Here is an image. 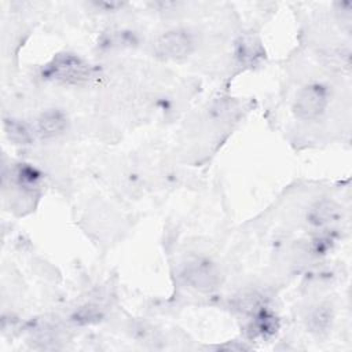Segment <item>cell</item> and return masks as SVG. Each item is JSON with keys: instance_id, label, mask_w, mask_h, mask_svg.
<instances>
[{"instance_id": "7a4b0ae2", "label": "cell", "mask_w": 352, "mask_h": 352, "mask_svg": "<svg viewBox=\"0 0 352 352\" xmlns=\"http://www.w3.org/2000/svg\"><path fill=\"white\" fill-rule=\"evenodd\" d=\"M89 74V65L73 54L56 55L44 69L45 77L67 84H77L85 81Z\"/></svg>"}, {"instance_id": "5b68a950", "label": "cell", "mask_w": 352, "mask_h": 352, "mask_svg": "<svg viewBox=\"0 0 352 352\" xmlns=\"http://www.w3.org/2000/svg\"><path fill=\"white\" fill-rule=\"evenodd\" d=\"M66 126H67L66 116L60 110L51 109L40 114V117L37 118L36 131L41 138L51 139L63 133Z\"/></svg>"}, {"instance_id": "3957f363", "label": "cell", "mask_w": 352, "mask_h": 352, "mask_svg": "<svg viewBox=\"0 0 352 352\" xmlns=\"http://www.w3.org/2000/svg\"><path fill=\"white\" fill-rule=\"evenodd\" d=\"M182 276L191 289L202 293L213 292L220 285L219 268L214 263L202 257L188 261L182 271Z\"/></svg>"}, {"instance_id": "6da1fadb", "label": "cell", "mask_w": 352, "mask_h": 352, "mask_svg": "<svg viewBox=\"0 0 352 352\" xmlns=\"http://www.w3.org/2000/svg\"><path fill=\"white\" fill-rule=\"evenodd\" d=\"M329 106V91L319 82L302 87L293 103V113L301 121H315L320 118Z\"/></svg>"}, {"instance_id": "52a82bcc", "label": "cell", "mask_w": 352, "mask_h": 352, "mask_svg": "<svg viewBox=\"0 0 352 352\" xmlns=\"http://www.w3.org/2000/svg\"><path fill=\"white\" fill-rule=\"evenodd\" d=\"M340 217V208L333 201H320L312 206L308 219L315 226H326Z\"/></svg>"}, {"instance_id": "277c9868", "label": "cell", "mask_w": 352, "mask_h": 352, "mask_svg": "<svg viewBox=\"0 0 352 352\" xmlns=\"http://www.w3.org/2000/svg\"><path fill=\"white\" fill-rule=\"evenodd\" d=\"M194 50V38L191 33L184 29H170L162 33L154 43L157 55L179 60L188 56Z\"/></svg>"}, {"instance_id": "ba28073f", "label": "cell", "mask_w": 352, "mask_h": 352, "mask_svg": "<svg viewBox=\"0 0 352 352\" xmlns=\"http://www.w3.org/2000/svg\"><path fill=\"white\" fill-rule=\"evenodd\" d=\"M6 131L11 140L19 144H28L33 139V133L29 129V126L21 121L10 120L6 122Z\"/></svg>"}, {"instance_id": "8992f818", "label": "cell", "mask_w": 352, "mask_h": 352, "mask_svg": "<svg viewBox=\"0 0 352 352\" xmlns=\"http://www.w3.org/2000/svg\"><path fill=\"white\" fill-rule=\"evenodd\" d=\"M333 323V308L330 304H319L315 307L307 318V326L311 333L322 336L329 331Z\"/></svg>"}]
</instances>
